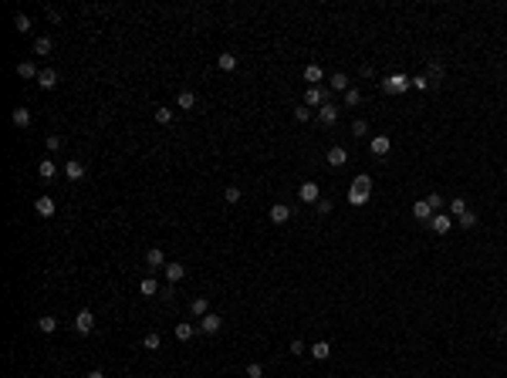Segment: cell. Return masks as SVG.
<instances>
[{"instance_id":"cell-21","label":"cell","mask_w":507,"mask_h":378,"mask_svg":"<svg viewBox=\"0 0 507 378\" xmlns=\"http://www.w3.org/2000/svg\"><path fill=\"white\" fill-rule=\"evenodd\" d=\"M10 122H14L17 129H27V125H31V112H27V108H14V112H10Z\"/></svg>"},{"instance_id":"cell-5","label":"cell","mask_w":507,"mask_h":378,"mask_svg":"<svg viewBox=\"0 0 507 378\" xmlns=\"http://www.w3.org/2000/svg\"><path fill=\"white\" fill-rule=\"evenodd\" d=\"M318 122H322L325 129H331V125H335V122H338V105H335V102L322 105V108H318Z\"/></svg>"},{"instance_id":"cell-26","label":"cell","mask_w":507,"mask_h":378,"mask_svg":"<svg viewBox=\"0 0 507 378\" xmlns=\"http://www.w3.org/2000/svg\"><path fill=\"white\" fill-rule=\"evenodd\" d=\"M446 213H450V216H463V213H467V200H460V196H453V200L446 203Z\"/></svg>"},{"instance_id":"cell-31","label":"cell","mask_w":507,"mask_h":378,"mask_svg":"<svg viewBox=\"0 0 507 378\" xmlns=\"http://www.w3.org/2000/svg\"><path fill=\"white\" fill-rule=\"evenodd\" d=\"M51 48H54V41L51 37H37L34 41V54H51Z\"/></svg>"},{"instance_id":"cell-10","label":"cell","mask_w":507,"mask_h":378,"mask_svg":"<svg viewBox=\"0 0 507 378\" xmlns=\"http://www.w3.org/2000/svg\"><path fill=\"white\" fill-rule=\"evenodd\" d=\"M305 81H308V88H318V85L325 81L322 65H308V68H305Z\"/></svg>"},{"instance_id":"cell-44","label":"cell","mask_w":507,"mask_h":378,"mask_svg":"<svg viewBox=\"0 0 507 378\" xmlns=\"http://www.w3.org/2000/svg\"><path fill=\"white\" fill-rule=\"evenodd\" d=\"M412 88L426 91V88H433V85H429V78H426V74H416V78H412Z\"/></svg>"},{"instance_id":"cell-8","label":"cell","mask_w":507,"mask_h":378,"mask_svg":"<svg viewBox=\"0 0 507 378\" xmlns=\"http://www.w3.org/2000/svg\"><path fill=\"white\" fill-rule=\"evenodd\" d=\"M85 162H78V159H71V162H65V176L71 179V183H81V179H85Z\"/></svg>"},{"instance_id":"cell-38","label":"cell","mask_w":507,"mask_h":378,"mask_svg":"<svg viewBox=\"0 0 507 378\" xmlns=\"http://www.w3.org/2000/svg\"><path fill=\"white\" fill-rule=\"evenodd\" d=\"M359 102H362V91H359V88H348L345 91V105H348V108H355Z\"/></svg>"},{"instance_id":"cell-43","label":"cell","mask_w":507,"mask_h":378,"mask_svg":"<svg viewBox=\"0 0 507 378\" xmlns=\"http://www.w3.org/2000/svg\"><path fill=\"white\" fill-rule=\"evenodd\" d=\"M460 226H467V230H474V226H477V213H470V209H467V213L460 216Z\"/></svg>"},{"instance_id":"cell-48","label":"cell","mask_w":507,"mask_h":378,"mask_svg":"<svg viewBox=\"0 0 507 378\" xmlns=\"http://www.w3.org/2000/svg\"><path fill=\"white\" fill-rule=\"evenodd\" d=\"M291 354H305V341H298V338L291 341Z\"/></svg>"},{"instance_id":"cell-15","label":"cell","mask_w":507,"mask_h":378,"mask_svg":"<svg viewBox=\"0 0 507 378\" xmlns=\"http://www.w3.org/2000/svg\"><path fill=\"white\" fill-rule=\"evenodd\" d=\"M145 264L153 267V270H162V267H166V253H162L159 247H153L149 253H145Z\"/></svg>"},{"instance_id":"cell-17","label":"cell","mask_w":507,"mask_h":378,"mask_svg":"<svg viewBox=\"0 0 507 378\" xmlns=\"http://www.w3.org/2000/svg\"><path fill=\"white\" fill-rule=\"evenodd\" d=\"M389 149H392L389 135H372V155H389Z\"/></svg>"},{"instance_id":"cell-45","label":"cell","mask_w":507,"mask_h":378,"mask_svg":"<svg viewBox=\"0 0 507 378\" xmlns=\"http://www.w3.org/2000/svg\"><path fill=\"white\" fill-rule=\"evenodd\" d=\"M159 297L162 301H173V297H176V284H166V287L159 290Z\"/></svg>"},{"instance_id":"cell-27","label":"cell","mask_w":507,"mask_h":378,"mask_svg":"<svg viewBox=\"0 0 507 378\" xmlns=\"http://www.w3.org/2000/svg\"><path fill=\"white\" fill-rule=\"evenodd\" d=\"M220 71H237V54H230V51H223V54L217 57Z\"/></svg>"},{"instance_id":"cell-3","label":"cell","mask_w":507,"mask_h":378,"mask_svg":"<svg viewBox=\"0 0 507 378\" xmlns=\"http://www.w3.org/2000/svg\"><path fill=\"white\" fill-rule=\"evenodd\" d=\"M223 328V317H220V314H203L200 317V324H196V331H203V334H217V331Z\"/></svg>"},{"instance_id":"cell-25","label":"cell","mask_w":507,"mask_h":378,"mask_svg":"<svg viewBox=\"0 0 507 378\" xmlns=\"http://www.w3.org/2000/svg\"><path fill=\"white\" fill-rule=\"evenodd\" d=\"M173 334H176V341H190V338H193V334H196V324H176V328H173Z\"/></svg>"},{"instance_id":"cell-33","label":"cell","mask_w":507,"mask_h":378,"mask_svg":"<svg viewBox=\"0 0 507 378\" xmlns=\"http://www.w3.org/2000/svg\"><path fill=\"white\" fill-rule=\"evenodd\" d=\"M145 348H149V351H159V345H162V338H159V331H149V334H145V341H142Z\"/></svg>"},{"instance_id":"cell-49","label":"cell","mask_w":507,"mask_h":378,"mask_svg":"<svg viewBox=\"0 0 507 378\" xmlns=\"http://www.w3.org/2000/svg\"><path fill=\"white\" fill-rule=\"evenodd\" d=\"M85 378H105V375H102V371L95 368V371H88V375H85Z\"/></svg>"},{"instance_id":"cell-6","label":"cell","mask_w":507,"mask_h":378,"mask_svg":"<svg viewBox=\"0 0 507 378\" xmlns=\"http://www.w3.org/2000/svg\"><path fill=\"white\" fill-rule=\"evenodd\" d=\"M345 162H348V149H345V145H331V149H328V166H331V169H342Z\"/></svg>"},{"instance_id":"cell-23","label":"cell","mask_w":507,"mask_h":378,"mask_svg":"<svg viewBox=\"0 0 507 378\" xmlns=\"http://www.w3.org/2000/svg\"><path fill=\"white\" fill-rule=\"evenodd\" d=\"M328 354H331V345H328V341H314V345H311V358H314V362H325Z\"/></svg>"},{"instance_id":"cell-30","label":"cell","mask_w":507,"mask_h":378,"mask_svg":"<svg viewBox=\"0 0 507 378\" xmlns=\"http://www.w3.org/2000/svg\"><path fill=\"white\" fill-rule=\"evenodd\" d=\"M17 74H21V78H37V68L31 65V61H17Z\"/></svg>"},{"instance_id":"cell-4","label":"cell","mask_w":507,"mask_h":378,"mask_svg":"<svg viewBox=\"0 0 507 378\" xmlns=\"http://www.w3.org/2000/svg\"><path fill=\"white\" fill-rule=\"evenodd\" d=\"M91 328H95V314L85 307V311H78V317H74V331H78V334H91Z\"/></svg>"},{"instance_id":"cell-39","label":"cell","mask_w":507,"mask_h":378,"mask_svg":"<svg viewBox=\"0 0 507 378\" xmlns=\"http://www.w3.org/2000/svg\"><path fill=\"white\" fill-rule=\"evenodd\" d=\"M44 145H48V152H58V149L65 145V138H61V135H48V138H44Z\"/></svg>"},{"instance_id":"cell-41","label":"cell","mask_w":507,"mask_h":378,"mask_svg":"<svg viewBox=\"0 0 507 378\" xmlns=\"http://www.w3.org/2000/svg\"><path fill=\"white\" fill-rule=\"evenodd\" d=\"M223 200L227 203H240V189H237V186H227V189H223Z\"/></svg>"},{"instance_id":"cell-47","label":"cell","mask_w":507,"mask_h":378,"mask_svg":"<svg viewBox=\"0 0 507 378\" xmlns=\"http://www.w3.org/2000/svg\"><path fill=\"white\" fill-rule=\"evenodd\" d=\"M318 213H322V216H328V213H331V200H318Z\"/></svg>"},{"instance_id":"cell-29","label":"cell","mask_w":507,"mask_h":378,"mask_svg":"<svg viewBox=\"0 0 507 378\" xmlns=\"http://www.w3.org/2000/svg\"><path fill=\"white\" fill-rule=\"evenodd\" d=\"M37 176H41V179H54V176H58V166H54L51 159H44V162L37 166Z\"/></svg>"},{"instance_id":"cell-34","label":"cell","mask_w":507,"mask_h":378,"mask_svg":"<svg viewBox=\"0 0 507 378\" xmlns=\"http://www.w3.org/2000/svg\"><path fill=\"white\" fill-rule=\"evenodd\" d=\"M14 27L21 34H27V31H31V17H27V14H14Z\"/></svg>"},{"instance_id":"cell-16","label":"cell","mask_w":507,"mask_h":378,"mask_svg":"<svg viewBox=\"0 0 507 378\" xmlns=\"http://www.w3.org/2000/svg\"><path fill=\"white\" fill-rule=\"evenodd\" d=\"M162 270H166V281H169V284H179V281H183V277H186L183 264H176V260H173V264H166V267H162Z\"/></svg>"},{"instance_id":"cell-11","label":"cell","mask_w":507,"mask_h":378,"mask_svg":"<svg viewBox=\"0 0 507 378\" xmlns=\"http://www.w3.org/2000/svg\"><path fill=\"white\" fill-rule=\"evenodd\" d=\"M298 196H301V203H318L322 196H318V183H301V189H298Z\"/></svg>"},{"instance_id":"cell-42","label":"cell","mask_w":507,"mask_h":378,"mask_svg":"<svg viewBox=\"0 0 507 378\" xmlns=\"http://www.w3.org/2000/svg\"><path fill=\"white\" fill-rule=\"evenodd\" d=\"M429 206H433V213H436V209H443V206H446V200H443V193H429Z\"/></svg>"},{"instance_id":"cell-14","label":"cell","mask_w":507,"mask_h":378,"mask_svg":"<svg viewBox=\"0 0 507 378\" xmlns=\"http://www.w3.org/2000/svg\"><path fill=\"white\" fill-rule=\"evenodd\" d=\"M267 216H271V223H288V220H291V209L284 206V203H274Z\"/></svg>"},{"instance_id":"cell-2","label":"cell","mask_w":507,"mask_h":378,"mask_svg":"<svg viewBox=\"0 0 507 378\" xmlns=\"http://www.w3.org/2000/svg\"><path fill=\"white\" fill-rule=\"evenodd\" d=\"M328 102H331V88H325V85L305 91V105H308V108H314V105L322 108V105H328Z\"/></svg>"},{"instance_id":"cell-32","label":"cell","mask_w":507,"mask_h":378,"mask_svg":"<svg viewBox=\"0 0 507 378\" xmlns=\"http://www.w3.org/2000/svg\"><path fill=\"white\" fill-rule=\"evenodd\" d=\"M190 311H193L196 317H203V314H210V301L206 297H196L193 304H190Z\"/></svg>"},{"instance_id":"cell-7","label":"cell","mask_w":507,"mask_h":378,"mask_svg":"<svg viewBox=\"0 0 507 378\" xmlns=\"http://www.w3.org/2000/svg\"><path fill=\"white\" fill-rule=\"evenodd\" d=\"M429 226H433L436 236H446V233H450V226H453V216H450V213H440V216L429 220Z\"/></svg>"},{"instance_id":"cell-35","label":"cell","mask_w":507,"mask_h":378,"mask_svg":"<svg viewBox=\"0 0 507 378\" xmlns=\"http://www.w3.org/2000/svg\"><path fill=\"white\" fill-rule=\"evenodd\" d=\"M156 122H159V125H169V122H173V108H162V105H156Z\"/></svg>"},{"instance_id":"cell-19","label":"cell","mask_w":507,"mask_h":378,"mask_svg":"<svg viewBox=\"0 0 507 378\" xmlns=\"http://www.w3.org/2000/svg\"><path fill=\"white\" fill-rule=\"evenodd\" d=\"M443 74H446V71H443V65H440V61H429V68H426V78H429V85H433V88H436V85L443 81Z\"/></svg>"},{"instance_id":"cell-13","label":"cell","mask_w":507,"mask_h":378,"mask_svg":"<svg viewBox=\"0 0 507 378\" xmlns=\"http://www.w3.org/2000/svg\"><path fill=\"white\" fill-rule=\"evenodd\" d=\"M37 85H41L44 91H51V88L58 85V71H54V68H41V74H37Z\"/></svg>"},{"instance_id":"cell-12","label":"cell","mask_w":507,"mask_h":378,"mask_svg":"<svg viewBox=\"0 0 507 378\" xmlns=\"http://www.w3.org/2000/svg\"><path fill=\"white\" fill-rule=\"evenodd\" d=\"M34 209H37V216H54V200H51V196H37V200H34Z\"/></svg>"},{"instance_id":"cell-1","label":"cell","mask_w":507,"mask_h":378,"mask_svg":"<svg viewBox=\"0 0 507 378\" xmlns=\"http://www.w3.org/2000/svg\"><path fill=\"white\" fill-rule=\"evenodd\" d=\"M412 88V78L409 74H389L386 81H382V91H386V95H403V91H409Z\"/></svg>"},{"instance_id":"cell-22","label":"cell","mask_w":507,"mask_h":378,"mask_svg":"<svg viewBox=\"0 0 507 378\" xmlns=\"http://www.w3.org/2000/svg\"><path fill=\"white\" fill-rule=\"evenodd\" d=\"M328 88L331 91H348L352 85H348V74L345 71H338V74H331V81H328Z\"/></svg>"},{"instance_id":"cell-40","label":"cell","mask_w":507,"mask_h":378,"mask_svg":"<svg viewBox=\"0 0 507 378\" xmlns=\"http://www.w3.org/2000/svg\"><path fill=\"white\" fill-rule=\"evenodd\" d=\"M365 132H369V122H365V118H355L352 122V135H365Z\"/></svg>"},{"instance_id":"cell-37","label":"cell","mask_w":507,"mask_h":378,"mask_svg":"<svg viewBox=\"0 0 507 378\" xmlns=\"http://www.w3.org/2000/svg\"><path fill=\"white\" fill-rule=\"evenodd\" d=\"M348 203H352V206H365V203H369V193H359V189H352V193H348Z\"/></svg>"},{"instance_id":"cell-36","label":"cell","mask_w":507,"mask_h":378,"mask_svg":"<svg viewBox=\"0 0 507 378\" xmlns=\"http://www.w3.org/2000/svg\"><path fill=\"white\" fill-rule=\"evenodd\" d=\"M243 378H264V365H260V362H250L247 371H243Z\"/></svg>"},{"instance_id":"cell-28","label":"cell","mask_w":507,"mask_h":378,"mask_svg":"<svg viewBox=\"0 0 507 378\" xmlns=\"http://www.w3.org/2000/svg\"><path fill=\"white\" fill-rule=\"evenodd\" d=\"M37 331H41V334H54V331H58V321L51 317V314H44V317H37Z\"/></svg>"},{"instance_id":"cell-18","label":"cell","mask_w":507,"mask_h":378,"mask_svg":"<svg viewBox=\"0 0 507 378\" xmlns=\"http://www.w3.org/2000/svg\"><path fill=\"white\" fill-rule=\"evenodd\" d=\"M176 105L183 108V112H190V108H196V95H193L190 88H183V91L176 95Z\"/></svg>"},{"instance_id":"cell-46","label":"cell","mask_w":507,"mask_h":378,"mask_svg":"<svg viewBox=\"0 0 507 378\" xmlns=\"http://www.w3.org/2000/svg\"><path fill=\"white\" fill-rule=\"evenodd\" d=\"M294 118H298V122H308V118H311V108H308V105L294 108Z\"/></svg>"},{"instance_id":"cell-20","label":"cell","mask_w":507,"mask_h":378,"mask_svg":"<svg viewBox=\"0 0 507 378\" xmlns=\"http://www.w3.org/2000/svg\"><path fill=\"white\" fill-rule=\"evenodd\" d=\"M159 284H156V277H145L142 284H139V294H142V297H156V294H159Z\"/></svg>"},{"instance_id":"cell-9","label":"cell","mask_w":507,"mask_h":378,"mask_svg":"<svg viewBox=\"0 0 507 378\" xmlns=\"http://www.w3.org/2000/svg\"><path fill=\"white\" fill-rule=\"evenodd\" d=\"M412 216H416L419 223H429V220H433L436 213H433V206H429L426 200H419V203H412Z\"/></svg>"},{"instance_id":"cell-24","label":"cell","mask_w":507,"mask_h":378,"mask_svg":"<svg viewBox=\"0 0 507 378\" xmlns=\"http://www.w3.org/2000/svg\"><path fill=\"white\" fill-rule=\"evenodd\" d=\"M352 189H359V193H369V196H372V176H369V172H359V176H355V183H352Z\"/></svg>"}]
</instances>
